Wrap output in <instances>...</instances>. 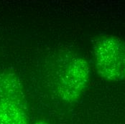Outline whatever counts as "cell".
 <instances>
[{"label": "cell", "mask_w": 125, "mask_h": 124, "mask_svg": "<svg viewBox=\"0 0 125 124\" xmlns=\"http://www.w3.org/2000/svg\"><path fill=\"white\" fill-rule=\"evenodd\" d=\"M55 73V87L59 98L68 103L77 102L87 87L90 67L82 57L67 55L61 58Z\"/></svg>", "instance_id": "cell-1"}, {"label": "cell", "mask_w": 125, "mask_h": 124, "mask_svg": "<svg viewBox=\"0 0 125 124\" xmlns=\"http://www.w3.org/2000/svg\"><path fill=\"white\" fill-rule=\"evenodd\" d=\"M94 63L101 78L109 82L125 80V42L112 35L101 36L94 43Z\"/></svg>", "instance_id": "cell-2"}, {"label": "cell", "mask_w": 125, "mask_h": 124, "mask_svg": "<svg viewBox=\"0 0 125 124\" xmlns=\"http://www.w3.org/2000/svg\"><path fill=\"white\" fill-rule=\"evenodd\" d=\"M24 95L15 74L0 75V124H29Z\"/></svg>", "instance_id": "cell-3"}, {"label": "cell", "mask_w": 125, "mask_h": 124, "mask_svg": "<svg viewBox=\"0 0 125 124\" xmlns=\"http://www.w3.org/2000/svg\"><path fill=\"white\" fill-rule=\"evenodd\" d=\"M35 124H48L47 122L44 121H38Z\"/></svg>", "instance_id": "cell-4"}]
</instances>
